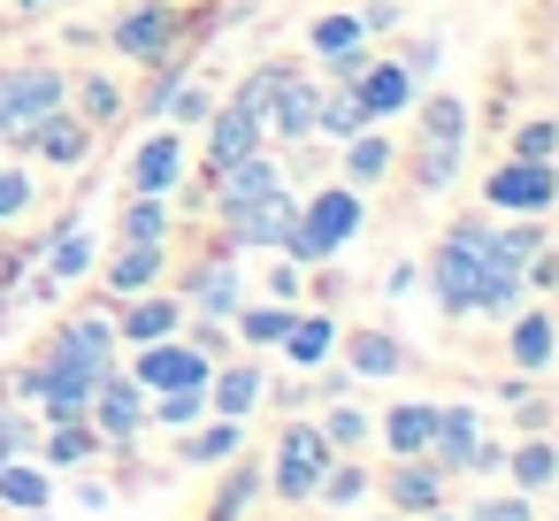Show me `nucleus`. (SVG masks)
Here are the masks:
<instances>
[{"mask_svg":"<svg viewBox=\"0 0 559 521\" xmlns=\"http://www.w3.org/2000/svg\"><path fill=\"white\" fill-rule=\"evenodd\" d=\"M0 452H9V460H16V452H39V429H32L24 414H9V406H0Z\"/></svg>","mask_w":559,"mask_h":521,"instance_id":"45","label":"nucleus"},{"mask_svg":"<svg viewBox=\"0 0 559 521\" xmlns=\"http://www.w3.org/2000/svg\"><path fill=\"white\" fill-rule=\"evenodd\" d=\"M490 208H475V215H460L444 238H437V253H429V292H437V307L444 315H475V284H483V246H490Z\"/></svg>","mask_w":559,"mask_h":521,"instance_id":"2","label":"nucleus"},{"mask_svg":"<svg viewBox=\"0 0 559 521\" xmlns=\"http://www.w3.org/2000/svg\"><path fill=\"white\" fill-rule=\"evenodd\" d=\"M360 223H368L360 192H353V185H322L314 200H299V208H292V230H284V246H276V253H292L299 269L337 261V253L353 246V230H360Z\"/></svg>","mask_w":559,"mask_h":521,"instance_id":"1","label":"nucleus"},{"mask_svg":"<svg viewBox=\"0 0 559 521\" xmlns=\"http://www.w3.org/2000/svg\"><path fill=\"white\" fill-rule=\"evenodd\" d=\"M177 299H185L192 315H223V322H230V307L246 299V269H238V253H215V261H200V269L177 284Z\"/></svg>","mask_w":559,"mask_h":521,"instance_id":"17","label":"nucleus"},{"mask_svg":"<svg viewBox=\"0 0 559 521\" xmlns=\"http://www.w3.org/2000/svg\"><path fill=\"white\" fill-rule=\"evenodd\" d=\"M421 154H414V185L421 192H444L460 177V154H467V100L452 93H421Z\"/></svg>","mask_w":559,"mask_h":521,"instance_id":"3","label":"nucleus"},{"mask_svg":"<svg viewBox=\"0 0 559 521\" xmlns=\"http://www.w3.org/2000/svg\"><path fill=\"white\" fill-rule=\"evenodd\" d=\"M70 93H78V116H85V123H108V116L123 108L116 78H100V70H93V78H70Z\"/></svg>","mask_w":559,"mask_h":521,"instance_id":"38","label":"nucleus"},{"mask_svg":"<svg viewBox=\"0 0 559 521\" xmlns=\"http://www.w3.org/2000/svg\"><path fill=\"white\" fill-rule=\"evenodd\" d=\"M93 452H108V445H100V429H93L85 414H62V422H47V437H39V460H47V467H85Z\"/></svg>","mask_w":559,"mask_h":521,"instance_id":"27","label":"nucleus"},{"mask_svg":"<svg viewBox=\"0 0 559 521\" xmlns=\"http://www.w3.org/2000/svg\"><path fill=\"white\" fill-rule=\"evenodd\" d=\"M185 169H192L185 131H154V139H139L131 162H123V192H162V200H169V185H177Z\"/></svg>","mask_w":559,"mask_h":521,"instance_id":"12","label":"nucleus"},{"mask_svg":"<svg viewBox=\"0 0 559 521\" xmlns=\"http://www.w3.org/2000/svg\"><path fill=\"white\" fill-rule=\"evenodd\" d=\"M399 70H406V78H437V39H414V47L399 55Z\"/></svg>","mask_w":559,"mask_h":521,"instance_id":"47","label":"nucleus"},{"mask_svg":"<svg viewBox=\"0 0 559 521\" xmlns=\"http://www.w3.org/2000/svg\"><path fill=\"white\" fill-rule=\"evenodd\" d=\"M360 16V32L376 39V32H399V0H368V9H353Z\"/></svg>","mask_w":559,"mask_h":521,"instance_id":"46","label":"nucleus"},{"mask_svg":"<svg viewBox=\"0 0 559 521\" xmlns=\"http://www.w3.org/2000/svg\"><path fill=\"white\" fill-rule=\"evenodd\" d=\"M185 345H200L207 360H230V322H223V315H192V330H185Z\"/></svg>","mask_w":559,"mask_h":521,"instance_id":"41","label":"nucleus"},{"mask_svg":"<svg viewBox=\"0 0 559 521\" xmlns=\"http://www.w3.org/2000/svg\"><path fill=\"white\" fill-rule=\"evenodd\" d=\"M108 47L131 55V62H169L185 47V16L169 9V0H139V9H123L108 24Z\"/></svg>","mask_w":559,"mask_h":521,"instance_id":"6","label":"nucleus"},{"mask_svg":"<svg viewBox=\"0 0 559 521\" xmlns=\"http://www.w3.org/2000/svg\"><path fill=\"white\" fill-rule=\"evenodd\" d=\"M16 146H24V154H39V162H55V169H78V162L93 154V123H85L78 108H55V116H39Z\"/></svg>","mask_w":559,"mask_h":521,"instance_id":"16","label":"nucleus"},{"mask_svg":"<svg viewBox=\"0 0 559 521\" xmlns=\"http://www.w3.org/2000/svg\"><path fill=\"white\" fill-rule=\"evenodd\" d=\"M475 437H483V414L475 406H429V437H421V460H437L444 475H460L467 467V452H475Z\"/></svg>","mask_w":559,"mask_h":521,"instance_id":"18","label":"nucleus"},{"mask_svg":"<svg viewBox=\"0 0 559 521\" xmlns=\"http://www.w3.org/2000/svg\"><path fill=\"white\" fill-rule=\"evenodd\" d=\"M506 353H513V368H521V376H544V368H551V353H559L551 315H544V307L513 315V322H506Z\"/></svg>","mask_w":559,"mask_h":521,"instance_id":"25","label":"nucleus"},{"mask_svg":"<svg viewBox=\"0 0 559 521\" xmlns=\"http://www.w3.org/2000/svg\"><path fill=\"white\" fill-rule=\"evenodd\" d=\"M322 406H330V414H322V437H330V452H353V445H368V437H376L360 406H345V399H322Z\"/></svg>","mask_w":559,"mask_h":521,"instance_id":"37","label":"nucleus"},{"mask_svg":"<svg viewBox=\"0 0 559 521\" xmlns=\"http://www.w3.org/2000/svg\"><path fill=\"white\" fill-rule=\"evenodd\" d=\"M429 521H467V513H444V506H437V513H429Z\"/></svg>","mask_w":559,"mask_h":521,"instance_id":"50","label":"nucleus"},{"mask_svg":"<svg viewBox=\"0 0 559 521\" xmlns=\"http://www.w3.org/2000/svg\"><path fill=\"white\" fill-rule=\"evenodd\" d=\"M207 376H215V360L200 345H185L177 330L154 338V345H139V360H131V383L139 391H177V383H207Z\"/></svg>","mask_w":559,"mask_h":521,"instance_id":"11","label":"nucleus"},{"mask_svg":"<svg viewBox=\"0 0 559 521\" xmlns=\"http://www.w3.org/2000/svg\"><path fill=\"white\" fill-rule=\"evenodd\" d=\"M506 467H513V483L536 498V490H551V475H559V460H551V437L544 429H528L521 445H506Z\"/></svg>","mask_w":559,"mask_h":521,"instance_id":"31","label":"nucleus"},{"mask_svg":"<svg viewBox=\"0 0 559 521\" xmlns=\"http://www.w3.org/2000/svg\"><path fill=\"white\" fill-rule=\"evenodd\" d=\"M253 490H261V475H253V467H238V475H230V490H223V513H238Z\"/></svg>","mask_w":559,"mask_h":521,"instance_id":"49","label":"nucleus"},{"mask_svg":"<svg viewBox=\"0 0 559 521\" xmlns=\"http://www.w3.org/2000/svg\"><path fill=\"white\" fill-rule=\"evenodd\" d=\"M421 437H429V399H399V406L383 414V445H391V460H421Z\"/></svg>","mask_w":559,"mask_h":521,"instance_id":"34","label":"nucleus"},{"mask_svg":"<svg viewBox=\"0 0 559 521\" xmlns=\"http://www.w3.org/2000/svg\"><path fill=\"white\" fill-rule=\"evenodd\" d=\"M314 100H322V85H314V78H299V70L284 62V70H276V85H269V139H284V146L314 139Z\"/></svg>","mask_w":559,"mask_h":521,"instance_id":"14","label":"nucleus"},{"mask_svg":"<svg viewBox=\"0 0 559 521\" xmlns=\"http://www.w3.org/2000/svg\"><path fill=\"white\" fill-rule=\"evenodd\" d=\"M0 460H9V452H0Z\"/></svg>","mask_w":559,"mask_h":521,"instance_id":"53","label":"nucleus"},{"mask_svg":"<svg viewBox=\"0 0 559 521\" xmlns=\"http://www.w3.org/2000/svg\"><path fill=\"white\" fill-rule=\"evenodd\" d=\"M292 208H299V200L276 185V192L238 200V208H215V215H223V230H230V253H276L284 230H292Z\"/></svg>","mask_w":559,"mask_h":521,"instance_id":"8","label":"nucleus"},{"mask_svg":"<svg viewBox=\"0 0 559 521\" xmlns=\"http://www.w3.org/2000/svg\"><path fill=\"white\" fill-rule=\"evenodd\" d=\"M32 208V177L24 169H0V223H16Z\"/></svg>","mask_w":559,"mask_h":521,"instance_id":"44","label":"nucleus"},{"mask_svg":"<svg viewBox=\"0 0 559 521\" xmlns=\"http://www.w3.org/2000/svg\"><path fill=\"white\" fill-rule=\"evenodd\" d=\"M85 422L100 429V445H139V429H146V391H139L123 368H108V376L93 383V399H85Z\"/></svg>","mask_w":559,"mask_h":521,"instance_id":"10","label":"nucleus"},{"mask_svg":"<svg viewBox=\"0 0 559 521\" xmlns=\"http://www.w3.org/2000/svg\"><path fill=\"white\" fill-rule=\"evenodd\" d=\"M269 299H284V307L299 299V261L292 253H284V269H269Z\"/></svg>","mask_w":559,"mask_h":521,"instance_id":"48","label":"nucleus"},{"mask_svg":"<svg viewBox=\"0 0 559 521\" xmlns=\"http://www.w3.org/2000/svg\"><path fill=\"white\" fill-rule=\"evenodd\" d=\"M169 330H185V299L177 292H131L123 315H116V338H131V345H154Z\"/></svg>","mask_w":559,"mask_h":521,"instance_id":"20","label":"nucleus"},{"mask_svg":"<svg viewBox=\"0 0 559 521\" xmlns=\"http://www.w3.org/2000/svg\"><path fill=\"white\" fill-rule=\"evenodd\" d=\"M47 269H55V284H78V276H93V238H85L78 223H62V230L47 238Z\"/></svg>","mask_w":559,"mask_h":521,"instance_id":"36","label":"nucleus"},{"mask_svg":"<svg viewBox=\"0 0 559 521\" xmlns=\"http://www.w3.org/2000/svg\"><path fill=\"white\" fill-rule=\"evenodd\" d=\"M467 521H536V498H528V490H513V498H483Z\"/></svg>","mask_w":559,"mask_h":521,"instance_id":"43","label":"nucleus"},{"mask_svg":"<svg viewBox=\"0 0 559 521\" xmlns=\"http://www.w3.org/2000/svg\"><path fill=\"white\" fill-rule=\"evenodd\" d=\"M284 185V169H276V154L261 146V154H246V162H230V169H215V208H238V200H261V192H276Z\"/></svg>","mask_w":559,"mask_h":521,"instance_id":"23","label":"nucleus"},{"mask_svg":"<svg viewBox=\"0 0 559 521\" xmlns=\"http://www.w3.org/2000/svg\"><path fill=\"white\" fill-rule=\"evenodd\" d=\"M261 399H269V376H261V360H215V376H207V414H230V422H246Z\"/></svg>","mask_w":559,"mask_h":521,"instance_id":"19","label":"nucleus"},{"mask_svg":"<svg viewBox=\"0 0 559 521\" xmlns=\"http://www.w3.org/2000/svg\"><path fill=\"white\" fill-rule=\"evenodd\" d=\"M284 353H292L299 368H322V360L337 353V322H330V315H292V330H284Z\"/></svg>","mask_w":559,"mask_h":521,"instance_id":"33","label":"nucleus"},{"mask_svg":"<svg viewBox=\"0 0 559 521\" xmlns=\"http://www.w3.org/2000/svg\"><path fill=\"white\" fill-rule=\"evenodd\" d=\"M513 154H521V162H551V154H559V123H544V116H536V123H521Z\"/></svg>","mask_w":559,"mask_h":521,"instance_id":"42","label":"nucleus"},{"mask_svg":"<svg viewBox=\"0 0 559 521\" xmlns=\"http://www.w3.org/2000/svg\"><path fill=\"white\" fill-rule=\"evenodd\" d=\"M376 521H383V513H376Z\"/></svg>","mask_w":559,"mask_h":521,"instance_id":"54","label":"nucleus"},{"mask_svg":"<svg viewBox=\"0 0 559 521\" xmlns=\"http://www.w3.org/2000/svg\"><path fill=\"white\" fill-rule=\"evenodd\" d=\"M238 437H246V422H230V414H200V422L185 429V445H177V452H185L192 467H223V460L238 452Z\"/></svg>","mask_w":559,"mask_h":521,"instance_id":"28","label":"nucleus"},{"mask_svg":"<svg viewBox=\"0 0 559 521\" xmlns=\"http://www.w3.org/2000/svg\"><path fill=\"white\" fill-rule=\"evenodd\" d=\"M483 208H490V215H551V208H559V169L506 154V162L483 177Z\"/></svg>","mask_w":559,"mask_h":521,"instance_id":"5","label":"nucleus"},{"mask_svg":"<svg viewBox=\"0 0 559 521\" xmlns=\"http://www.w3.org/2000/svg\"><path fill=\"white\" fill-rule=\"evenodd\" d=\"M0 506H9V513H47L55 506V475L39 467V460H0Z\"/></svg>","mask_w":559,"mask_h":521,"instance_id":"26","label":"nucleus"},{"mask_svg":"<svg viewBox=\"0 0 559 521\" xmlns=\"http://www.w3.org/2000/svg\"><path fill=\"white\" fill-rule=\"evenodd\" d=\"M345 85H353V100H360V123H391V116H406V108L421 100V78H406L399 62H376V55H368V70L345 78Z\"/></svg>","mask_w":559,"mask_h":521,"instance_id":"13","label":"nucleus"},{"mask_svg":"<svg viewBox=\"0 0 559 521\" xmlns=\"http://www.w3.org/2000/svg\"><path fill=\"white\" fill-rule=\"evenodd\" d=\"M200 131H207V169H230V162H246V154H261V146H269L261 116H253V108H238V100H215V116H207Z\"/></svg>","mask_w":559,"mask_h":521,"instance_id":"15","label":"nucleus"},{"mask_svg":"<svg viewBox=\"0 0 559 521\" xmlns=\"http://www.w3.org/2000/svg\"><path fill=\"white\" fill-rule=\"evenodd\" d=\"M154 108H169L185 131H200V123L215 116V93H207V85H162V100H154Z\"/></svg>","mask_w":559,"mask_h":521,"instance_id":"39","label":"nucleus"},{"mask_svg":"<svg viewBox=\"0 0 559 521\" xmlns=\"http://www.w3.org/2000/svg\"><path fill=\"white\" fill-rule=\"evenodd\" d=\"M24 521H47V513H24Z\"/></svg>","mask_w":559,"mask_h":521,"instance_id":"52","label":"nucleus"},{"mask_svg":"<svg viewBox=\"0 0 559 521\" xmlns=\"http://www.w3.org/2000/svg\"><path fill=\"white\" fill-rule=\"evenodd\" d=\"M116 345H123V338H116V315H78L70 330H55V338H47V353H39V360L78 368V376H93V383H100V376L116 368Z\"/></svg>","mask_w":559,"mask_h":521,"instance_id":"9","label":"nucleus"},{"mask_svg":"<svg viewBox=\"0 0 559 521\" xmlns=\"http://www.w3.org/2000/svg\"><path fill=\"white\" fill-rule=\"evenodd\" d=\"M337 146H345V185H353V192H368V185H383V177L399 169V146L383 139V123H360V131L337 139Z\"/></svg>","mask_w":559,"mask_h":521,"instance_id":"22","label":"nucleus"},{"mask_svg":"<svg viewBox=\"0 0 559 521\" xmlns=\"http://www.w3.org/2000/svg\"><path fill=\"white\" fill-rule=\"evenodd\" d=\"M230 330H238L253 353H261V345H284V330H292V307H284V299H261V307H246V299H238V307H230Z\"/></svg>","mask_w":559,"mask_h":521,"instance_id":"32","label":"nucleus"},{"mask_svg":"<svg viewBox=\"0 0 559 521\" xmlns=\"http://www.w3.org/2000/svg\"><path fill=\"white\" fill-rule=\"evenodd\" d=\"M116 238H131V246H162V238H169V200H162V192H123Z\"/></svg>","mask_w":559,"mask_h":521,"instance_id":"29","label":"nucleus"},{"mask_svg":"<svg viewBox=\"0 0 559 521\" xmlns=\"http://www.w3.org/2000/svg\"><path fill=\"white\" fill-rule=\"evenodd\" d=\"M345 360H353V376H399L406 368V345L391 330H353L345 338Z\"/></svg>","mask_w":559,"mask_h":521,"instance_id":"30","label":"nucleus"},{"mask_svg":"<svg viewBox=\"0 0 559 521\" xmlns=\"http://www.w3.org/2000/svg\"><path fill=\"white\" fill-rule=\"evenodd\" d=\"M383 498H391L399 513H437V506H444V467H437V460H391Z\"/></svg>","mask_w":559,"mask_h":521,"instance_id":"21","label":"nucleus"},{"mask_svg":"<svg viewBox=\"0 0 559 521\" xmlns=\"http://www.w3.org/2000/svg\"><path fill=\"white\" fill-rule=\"evenodd\" d=\"M353 47H368L360 16H314V24H307V55H314V62H337V55H353Z\"/></svg>","mask_w":559,"mask_h":521,"instance_id":"35","label":"nucleus"},{"mask_svg":"<svg viewBox=\"0 0 559 521\" xmlns=\"http://www.w3.org/2000/svg\"><path fill=\"white\" fill-rule=\"evenodd\" d=\"M100 284H108L116 299H131V292H154V284H162V246H131V238H116V253H108Z\"/></svg>","mask_w":559,"mask_h":521,"instance_id":"24","label":"nucleus"},{"mask_svg":"<svg viewBox=\"0 0 559 521\" xmlns=\"http://www.w3.org/2000/svg\"><path fill=\"white\" fill-rule=\"evenodd\" d=\"M330 460H337V452H330V437H322V422H292V429H284V445H276V475H269V483H276V498H292V506H307Z\"/></svg>","mask_w":559,"mask_h":521,"instance_id":"7","label":"nucleus"},{"mask_svg":"<svg viewBox=\"0 0 559 521\" xmlns=\"http://www.w3.org/2000/svg\"><path fill=\"white\" fill-rule=\"evenodd\" d=\"M314 498H322V506H360V498H368V467H360V460H345V467H322Z\"/></svg>","mask_w":559,"mask_h":521,"instance_id":"40","label":"nucleus"},{"mask_svg":"<svg viewBox=\"0 0 559 521\" xmlns=\"http://www.w3.org/2000/svg\"><path fill=\"white\" fill-rule=\"evenodd\" d=\"M24 9H47V0H24Z\"/></svg>","mask_w":559,"mask_h":521,"instance_id":"51","label":"nucleus"},{"mask_svg":"<svg viewBox=\"0 0 559 521\" xmlns=\"http://www.w3.org/2000/svg\"><path fill=\"white\" fill-rule=\"evenodd\" d=\"M55 108H70V78L62 70H47V62H24V70H0V139H24L39 116H55Z\"/></svg>","mask_w":559,"mask_h":521,"instance_id":"4","label":"nucleus"}]
</instances>
